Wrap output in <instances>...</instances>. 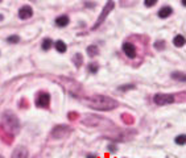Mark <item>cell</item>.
<instances>
[{
    "instance_id": "6da1fadb",
    "label": "cell",
    "mask_w": 186,
    "mask_h": 158,
    "mask_svg": "<svg viewBox=\"0 0 186 158\" xmlns=\"http://www.w3.org/2000/svg\"><path fill=\"white\" fill-rule=\"evenodd\" d=\"M81 100L87 107L99 109V111H110V109L118 107V101L104 95H90L86 96V98H82Z\"/></svg>"
},
{
    "instance_id": "7a4b0ae2",
    "label": "cell",
    "mask_w": 186,
    "mask_h": 158,
    "mask_svg": "<svg viewBox=\"0 0 186 158\" xmlns=\"http://www.w3.org/2000/svg\"><path fill=\"white\" fill-rule=\"evenodd\" d=\"M3 125H4V128L8 130L9 133H12V134H15L17 130H19V128H20V124H19V120H17V117L13 113H11V112H8V113H4V116H3Z\"/></svg>"
},
{
    "instance_id": "3957f363",
    "label": "cell",
    "mask_w": 186,
    "mask_h": 158,
    "mask_svg": "<svg viewBox=\"0 0 186 158\" xmlns=\"http://www.w3.org/2000/svg\"><path fill=\"white\" fill-rule=\"evenodd\" d=\"M114 7H115V3H114V0H107V3L104 5V8H103V12L99 15L98 20H96V23L93 25V29H96V28H99V26L103 24V21L106 20V17L110 15V12L114 11Z\"/></svg>"
},
{
    "instance_id": "277c9868",
    "label": "cell",
    "mask_w": 186,
    "mask_h": 158,
    "mask_svg": "<svg viewBox=\"0 0 186 158\" xmlns=\"http://www.w3.org/2000/svg\"><path fill=\"white\" fill-rule=\"evenodd\" d=\"M153 101L157 106H166L172 104L174 101V96L173 95H166V94H156L153 96Z\"/></svg>"
},
{
    "instance_id": "5b68a950",
    "label": "cell",
    "mask_w": 186,
    "mask_h": 158,
    "mask_svg": "<svg viewBox=\"0 0 186 158\" xmlns=\"http://www.w3.org/2000/svg\"><path fill=\"white\" fill-rule=\"evenodd\" d=\"M71 132V129L70 128H67V125H58L53 129V132H52V136L54 137V139H59V137H65L67 136L69 133Z\"/></svg>"
},
{
    "instance_id": "8992f818",
    "label": "cell",
    "mask_w": 186,
    "mask_h": 158,
    "mask_svg": "<svg viewBox=\"0 0 186 158\" xmlns=\"http://www.w3.org/2000/svg\"><path fill=\"white\" fill-rule=\"evenodd\" d=\"M50 101V95L46 94V92H40L37 95V99H36V104L38 107H48Z\"/></svg>"
},
{
    "instance_id": "52a82bcc",
    "label": "cell",
    "mask_w": 186,
    "mask_h": 158,
    "mask_svg": "<svg viewBox=\"0 0 186 158\" xmlns=\"http://www.w3.org/2000/svg\"><path fill=\"white\" fill-rule=\"evenodd\" d=\"M123 52L126 53V56L129 58H135L136 56V47L131 42H124L123 44Z\"/></svg>"
},
{
    "instance_id": "ba28073f",
    "label": "cell",
    "mask_w": 186,
    "mask_h": 158,
    "mask_svg": "<svg viewBox=\"0 0 186 158\" xmlns=\"http://www.w3.org/2000/svg\"><path fill=\"white\" fill-rule=\"evenodd\" d=\"M12 158H29V153H28V150H26V148L19 146L13 150Z\"/></svg>"
},
{
    "instance_id": "9c48e42d",
    "label": "cell",
    "mask_w": 186,
    "mask_h": 158,
    "mask_svg": "<svg viewBox=\"0 0 186 158\" xmlns=\"http://www.w3.org/2000/svg\"><path fill=\"white\" fill-rule=\"evenodd\" d=\"M32 15H33V11H32V8H31L29 5H24V7H21V8H20V11H19V17L21 19V20L29 19Z\"/></svg>"
},
{
    "instance_id": "30bf717a",
    "label": "cell",
    "mask_w": 186,
    "mask_h": 158,
    "mask_svg": "<svg viewBox=\"0 0 186 158\" xmlns=\"http://www.w3.org/2000/svg\"><path fill=\"white\" fill-rule=\"evenodd\" d=\"M172 12H173V9L170 8V7H162V8L158 11V17L161 19H166L172 15Z\"/></svg>"
},
{
    "instance_id": "8fae6325",
    "label": "cell",
    "mask_w": 186,
    "mask_h": 158,
    "mask_svg": "<svg viewBox=\"0 0 186 158\" xmlns=\"http://www.w3.org/2000/svg\"><path fill=\"white\" fill-rule=\"evenodd\" d=\"M69 24V17L67 16H59L56 19V25L57 26H66Z\"/></svg>"
},
{
    "instance_id": "7c38bea8",
    "label": "cell",
    "mask_w": 186,
    "mask_h": 158,
    "mask_svg": "<svg viewBox=\"0 0 186 158\" xmlns=\"http://www.w3.org/2000/svg\"><path fill=\"white\" fill-rule=\"evenodd\" d=\"M173 42H174V45L176 46H183L185 45V38H183V36H181V34H177V36L174 37V40H173Z\"/></svg>"
},
{
    "instance_id": "4fadbf2b",
    "label": "cell",
    "mask_w": 186,
    "mask_h": 158,
    "mask_svg": "<svg viewBox=\"0 0 186 158\" xmlns=\"http://www.w3.org/2000/svg\"><path fill=\"white\" fill-rule=\"evenodd\" d=\"M56 49H57V52L58 53H65L66 52V45H65V42L64 41H57L56 42Z\"/></svg>"
},
{
    "instance_id": "5bb4252c",
    "label": "cell",
    "mask_w": 186,
    "mask_h": 158,
    "mask_svg": "<svg viewBox=\"0 0 186 158\" xmlns=\"http://www.w3.org/2000/svg\"><path fill=\"white\" fill-rule=\"evenodd\" d=\"M74 63H75V66H77V67H79L81 65H82V61H83V57H82V54H79V53H77V54H75V56H74Z\"/></svg>"
},
{
    "instance_id": "9a60e30c",
    "label": "cell",
    "mask_w": 186,
    "mask_h": 158,
    "mask_svg": "<svg viewBox=\"0 0 186 158\" xmlns=\"http://www.w3.org/2000/svg\"><path fill=\"white\" fill-rule=\"evenodd\" d=\"M98 46H95V45H91V46H88L87 47V53H88V56H96L98 54Z\"/></svg>"
},
{
    "instance_id": "2e32d148",
    "label": "cell",
    "mask_w": 186,
    "mask_h": 158,
    "mask_svg": "<svg viewBox=\"0 0 186 158\" xmlns=\"http://www.w3.org/2000/svg\"><path fill=\"white\" fill-rule=\"evenodd\" d=\"M41 47H42L44 50H49L50 47H52V40L50 38H45L42 45H41Z\"/></svg>"
},
{
    "instance_id": "e0dca14e",
    "label": "cell",
    "mask_w": 186,
    "mask_h": 158,
    "mask_svg": "<svg viewBox=\"0 0 186 158\" xmlns=\"http://www.w3.org/2000/svg\"><path fill=\"white\" fill-rule=\"evenodd\" d=\"M176 142L178 144V145H183V144L186 142V136H185V134H180V136H178L177 139H176Z\"/></svg>"
},
{
    "instance_id": "ac0fdd59",
    "label": "cell",
    "mask_w": 186,
    "mask_h": 158,
    "mask_svg": "<svg viewBox=\"0 0 186 158\" xmlns=\"http://www.w3.org/2000/svg\"><path fill=\"white\" fill-rule=\"evenodd\" d=\"M87 70L90 71L91 74H95L96 71H98V65H95V63H90V65H88V67H87Z\"/></svg>"
},
{
    "instance_id": "d6986e66",
    "label": "cell",
    "mask_w": 186,
    "mask_h": 158,
    "mask_svg": "<svg viewBox=\"0 0 186 158\" xmlns=\"http://www.w3.org/2000/svg\"><path fill=\"white\" fill-rule=\"evenodd\" d=\"M172 77H173L174 79H180V80H185V74L183 73H174L173 75H172Z\"/></svg>"
},
{
    "instance_id": "ffe728a7",
    "label": "cell",
    "mask_w": 186,
    "mask_h": 158,
    "mask_svg": "<svg viewBox=\"0 0 186 158\" xmlns=\"http://www.w3.org/2000/svg\"><path fill=\"white\" fill-rule=\"evenodd\" d=\"M7 41L11 42V44H16V42H19V41H20V37L19 36H11V37L7 38Z\"/></svg>"
},
{
    "instance_id": "44dd1931",
    "label": "cell",
    "mask_w": 186,
    "mask_h": 158,
    "mask_svg": "<svg viewBox=\"0 0 186 158\" xmlns=\"http://www.w3.org/2000/svg\"><path fill=\"white\" fill-rule=\"evenodd\" d=\"M157 3V0H144V4L147 7H153Z\"/></svg>"
},
{
    "instance_id": "7402d4cb",
    "label": "cell",
    "mask_w": 186,
    "mask_h": 158,
    "mask_svg": "<svg viewBox=\"0 0 186 158\" xmlns=\"http://www.w3.org/2000/svg\"><path fill=\"white\" fill-rule=\"evenodd\" d=\"M155 46L157 47V49H162V47H164V42H162V41H158V42L155 44Z\"/></svg>"
},
{
    "instance_id": "603a6c76",
    "label": "cell",
    "mask_w": 186,
    "mask_h": 158,
    "mask_svg": "<svg viewBox=\"0 0 186 158\" xmlns=\"http://www.w3.org/2000/svg\"><path fill=\"white\" fill-rule=\"evenodd\" d=\"M128 88H133V86H127V87H120V90H128Z\"/></svg>"
},
{
    "instance_id": "cb8c5ba5",
    "label": "cell",
    "mask_w": 186,
    "mask_h": 158,
    "mask_svg": "<svg viewBox=\"0 0 186 158\" xmlns=\"http://www.w3.org/2000/svg\"><path fill=\"white\" fill-rule=\"evenodd\" d=\"M182 4H183V5L186 4V0H182Z\"/></svg>"
},
{
    "instance_id": "d4e9b609",
    "label": "cell",
    "mask_w": 186,
    "mask_h": 158,
    "mask_svg": "<svg viewBox=\"0 0 186 158\" xmlns=\"http://www.w3.org/2000/svg\"><path fill=\"white\" fill-rule=\"evenodd\" d=\"M0 158H4V157H3V155H0Z\"/></svg>"
}]
</instances>
